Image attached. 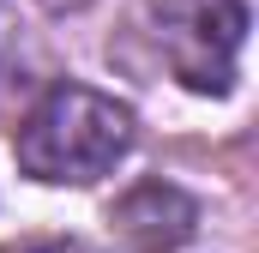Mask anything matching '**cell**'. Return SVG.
<instances>
[{
    "mask_svg": "<svg viewBox=\"0 0 259 253\" xmlns=\"http://www.w3.org/2000/svg\"><path fill=\"white\" fill-rule=\"evenodd\" d=\"M18 169L49 187H91L133 151V109L91 91V85H55L12 139Z\"/></svg>",
    "mask_w": 259,
    "mask_h": 253,
    "instance_id": "6da1fadb",
    "label": "cell"
},
{
    "mask_svg": "<svg viewBox=\"0 0 259 253\" xmlns=\"http://www.w3.org/2000/svg\"><path fill=\"white\" fill-rule=\"evenodd\" d=\"M133 30H145L151 55L199 97H223L235 85L247 0H139Z\"/></svg>",
    "mask_w": 259,
    "mask_h": 253,
    "instance_id": "7a4b0ae2",
    "label": "cell"
},
{
    "mask_svg": "<svg viewBox=\"0 0 259 253\" xmlns=\"http://www.w3.org/2000/svg\"><path fill=\"white\" fill-rule=\"evenodd\" d=\"M199 229V205L169 181H139L127 199H115L109 211V235L133 253H169Z\"/></svg>",
    "mask_w": 259,
    "mask_h": 253,
    "instance_id": "3957f363",
    "label": "cell"
},
{
    "mask_svg": "<svg viewBox=\"0 0 259 253\" xmlns=\"http://www.w3.org/2000/svg\"><path fill=\"white\" fill-rule=\"evenodd\" d=\"M6 253H84L78 241H24V247H6Z\"/></svg>",
    "mask_w": 259,
    "mask_h": 253,
    "instance_id": "277c9868",
    "label": "cell"
},
{
    "mask_svg": "<svg viewBox=\"0 0 259 253\" xmlns=\"http://www.w3.org/2000/svg\"><path fill=\"white\" fill-rule=\"evenodd\" d=\"M42 6H55V12H61V6H84V0H42Z\"/></svg>",
    "mask_w": 259,
    "mask_h": 253,
    "instance_id": "5b68a950",
    "label": "cell"
}]
</instances>
